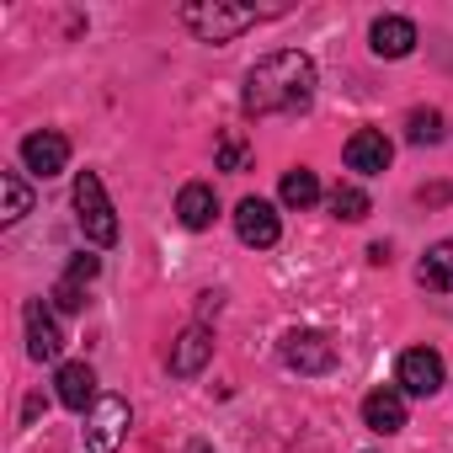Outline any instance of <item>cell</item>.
Masks as SVG:
<instances>
[{"instance_id": "18", "label": "cell", "mask_w": 453, "mask_h": 453, "mask_svg": "<svg viewBox=\"0 0 453 453\" xmlns=\"http://www.w3.org/2000/svg\"><path fill=\"white\" fill-rule=\"evenodd\" d=\"M278 192H283V203H288V208H310V203H320V176L299 165V171H288V176H283V187H278Z\"/></svg>"}, {"instance_id": "20", "label": "cell", "mask_w": 453, "mask_h": 453, "mask_svg": "<svg viewBox=\"0 0 453 453\" xmlns=\"http://www.w3.org/2000/svg\"><path fill=\"white\" fill-rule=\"evenodd\" d=\"M405 139H411V144H437V139H442V112L416 107V112L405 118Z\"/></svg>"}, {"instance_id": "14", "label": "cell", "mask_w": 453, "mask_h": 453, "mask_svg": "<svg viewBox=\"0 0 453 453\" xmlns=\"http://www.w3.org/2000/svg\"><path fill=\"white\" fill-rule=\"evenodd\" d=\"M213 213H219V197H213L208 181H187V187L176 192V219L187 224V230H208Z\"/></svg>"}, {"instance_id": "24", "label": "cell", "mask_w": 453, "mask_h": 453, "mask_svg": "<svg viewBox=\"0 0 453 453\" xmlns=\"http://www.w3.org/2000/svg\"><path fill=\"white\" fill-rule=\"evenodd\" d=\"M192 453H208V448H203V442H192Z\"/></svg>"}, {"instance_id": "3", "label": "cell", "mask_w": 453, "mask_h": 453, "mask_svg": "<svg viewBox=\"0 0 453 453\" xmlns=\"http://www.w3.org/2000/svg\"><path fill=\"white\" fill-rule=\"evenodd\" d=\"M75 219H81V230L91 246H112L118 241V213L107 203V187L96 171H81L75 176Z\"/></svg>"}, {"instance_id": "6", "label": "cell", "mask_w": 453, "mask_h": 453, "mask_svg": "<svg viewBox=\"0 0 453 453\" xmlns=\"http://www.w3.org/2000/svg\"><path fill=\"white\" fill-rule=\"evenodd\" d=\"M283 363L294 373H331L336 368V347L320 331H288L283 336Z\"/></svg>"}, {"instance_id": "12", "label": "cell", "mask_w": 453, "mask_h": 453, "mask_svg": "<svg viewBox=\"0 0 453 453\" xmlns=\"http://www.w3.org/2000/svg\"><path fill=\"white\" fill-rule=\"evenodd\" d=\"M368 49H373L379 59H405V54L416 49V22H411V17H379V22L368 27Z\"/></svg>"}, {"instance_id": "5", "label": "cell", "mask_w": 453, "mask_h": 453, "mask_svg": "<svg viewBox=\"0 0 453 453\" xmlns=\"http://www.w3.org/2000/svg\"><path fill=\"white\" fill-rule=\"evenodd\" d=\"M395 384H400V395H416V400L437 395V389H442V357H437L432 347H411V352H400Z\"/></svg>"}, {"instance_id": "10", "label": "cell", "mask_w": 453, "mask_h": 453, "mask_svg": "<svg viewBox=\"0 0 453 453\" xmlns=\"http://www.w3.org/2000/svg\"><path fill=\"white\" fill-rule=\"evenodd\" d=\"M389 155H395V144H389L379 128H357V134L347 139V171H357V176L389 171Z\"/></svg>"}, {"instance_id": "16", "label": "cell", "mask_w": 453, "mask_h": 453, "mask_svg": "<svg viewBox=\"0 0 453 453\" xmlns=\"http://www.w3.org/2000/svg\"><path fill=\"white\" fill-rule=\"evenodd\" d=\"M416 278H421V288H432V294H453V241H437V246L421 257Z\"/></svg>"}, {"instance_id": "8", "label": "cell", "mask_w": 453, "mask_h": 453, "mask_svg": "<svg viewBox=\"0 0 453 453\" xmlns=\"http://www.w3.org/2000/svg\"><path fill=\"white\" fill-rule=\"evenodd\" d=\"M22 165L33 171V176H59L65 165H70V139L65 134H54V128H38V134H27L22 139Z\"/></svg>"}, {"instance_id": "23", "label": "cell", "mask_w": 453, "mask_h": 453, "mask_svg": "<svg viewBox=\"0 0 453 453\" xmlns=\"http://www.w3.org/2000/svg\"><path fill=\"white\" fill-rule=\"evenodd\" d=\"M96 273H102V262H96V257H86V251H81V257H75V262H70V273H65V278H75V283H91V278H96Z\"/></svg>"}, {"instance_id": "1", "label": "cell", "mask_w": 453, "mask_h": 453, "mask_svg": "<svg viewBox=\"0 0 453 453\" xmlns=\"http://www.w3.org/2000/svg\"><path fill=\"white\" fill-rule=\"evenodd\" d=\"M315 102V59L299 49H278L267 59L251 65L241 107L251 118H283V112H304Z\"/></svg>"}, {"instance_id": "17", "label": "cell", "mask_w": 453, "mask_h": 453, "mask_svg": "<svg viewBox=\"0 0 453 453\" xmlns=\"http://www.w3.org/2000/svg\"><path fill=\"white\" fill-rule=\"evenodd\" d=\"M0 197H6V208H0V219H6V224H17L22 213H33V187L22 181V171L0 176Z\"/></svg>"}, {"instance_id": "9", "label": "cell", "mask_w": 453, "mask_h": 453, "mask_svg": "<svg viewBox=\"0 0 453 453\" xmlns=\"http://www.w3.org/2000/svg\"><path fill=\"white\" fill-rule=\"evenodd\" d=\"M22 320H27V357H33V363H59V352H65V336H59L54 315L43 310V299H27Z\"/></svg>"}, {"instance_id": "15", "label": "cell", "mask_w": 453, "mask_h": 453, "mask_svg": "<svg viewBox=\"0 0 453 453\" xmlns=\"http://www.w3.org/2000/svg\"><path fill=\"white\" fill-rule=\"evenodd\" d=\"M59 405H70V411H91L102 395H96V373L86 368V363H65L59 368Z\"/></svg>"}, {"instance_id": "21", "label": "cell", "mask_w": 453, "mask_h": 453, "mask_svg": "<svg viewBox=\"0 0 453 453\" xmlns=\"http://www.w3.org/2000/svg\"><path fill=\"white\" fill-rule=\"evenodd\" d=\"M246 165H251L246 139H241V134H224V139H219V171H246Z\"/></svg>"}, {"instance_id": "13", "label": "cell", "mask_w": 453, "mask_h": 453, "mask_svg": "<svg viewBox=\"0 0 453 453\" xmlns=\"http://www.w3.org/2000/svg\"><path fill=\"white\" fill-rule=\"evenodd\" d=\"M363 426L379 432V437L400 432V426H405V395H400V389H373V395L363 400Z\"/></svg>"}, {"instance_id": "11", "label": "cell", "mask_w": 453, "mask_h": 453, "mask_svg": "<svg viewBox=\"0 0 453 453\" xmlns=\"http://www.w3.org/2000/svg\"><path fill=\"white\" fill-rule=\"evenodd\" d=\"M208 357H213V331H208V326H187V331L171 342V373H176V379H197Z\"/></svg>"}, {"instance_id": "22", "label": "cell", "mask_w": 453, "mask_h": 453, "mask_svg": "<svg viewBox=\"0 0 453 453\" xmlns=\"http://www.w3.org/2000/svg\"><path fill=\"white\" fill-rule=\"evenodd\" d=\"M49 299H54V310H65V315H81V310H86V283H75V278H59Z\"/></svg>"}, {"instance_id": "2", "label": "cell", "mask_w": 453, "mask_h": 453, "mask_svg": "<svg viewBox=\"0 0 453 453\" xmlns=\"http://www.w3.org/2000/svg\"><path fill=\"white\" fill-rule=\"evenodd\" d=\"M181 22H187V33L203 38V43H230V38H241L246 27H257V12H251V6H224V0H187V6H181Z\"/></svg>"}, {"instance_id": "7", "label": "cell", "mask_w": 453, "mask_h": 453, "mask_svg": "<svg viewBox=\"0 0 453 453\" xmlns=\"http://www.w3.org/2000/svg\"><path fill=\"white\" fill-rule=\"evenodd\" d=\"M235 235H241L246 246H257V251L278 246V235H283L278 208H273L267 197H241V208H235Z\"/></svg>"}, {"instance_id": "19", "label": "cell", "mask_w": 453, "mask_h": 453, "mask_svg": "<svg viewBox=\"0 0 453 453\" xmlns=\"http://www.w3.org/2000/svg\"><path fill=\"white\" fill-rule=\"evenodd\" d=\"M331 213H336L342 224H363V219L373 213V203H368L363 187H336V192H331Z\"/></svg>"}, {"instance_id": "4", "label": "cell", "mask_w": 453, "mask_h": 453, "mask_svg": "<svg viewBox=\"0 0 453 453\" xmlns=\"http://www.w3.org/2000/svg\"><path fill=\"white\" fill-rule=\"evenodd\" d=\"M128 400L123 395H102L96 405H91V416H86V448L91 453H112L118 442H123V432H128Z\"/></svg>"}]
</instances>
